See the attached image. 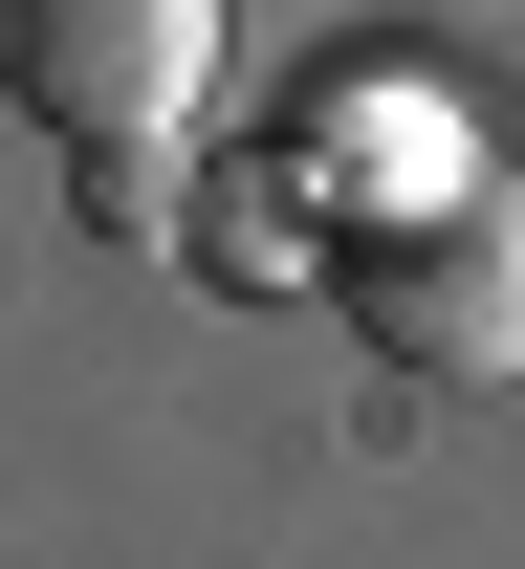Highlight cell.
Segmentation results:
<instances>
[{
  "instance_id": "1",
  "label": "cell",
  "mask_w": 525,
  "mask_h": 569,
  "mask_svg": "<svg viewBox=\"0 0 525 569\" xmlns=\"http://www.w3.org/2000/svg\"><path fill=\"white\" fill-rule=\"evenodd\" d=\"M351 329H373L394 372H525V198L504 176H394V198H351Z\"/></svg>"
},
{
  "instance_id": "2",
  "label": "cell",
  "mask_w": 525,
  "mask_h": 569,
  "mask_svg": "<svg viewBox=\"0 0 525 569\" xmlns=\"http://www.w3.org/2000/svg\"><path fill=\"white\" fill-rule=\"evenodd\" d=\"M0 88L67 153H175L220 88V0H0Z\"/></svg>"
}]
</instances>
